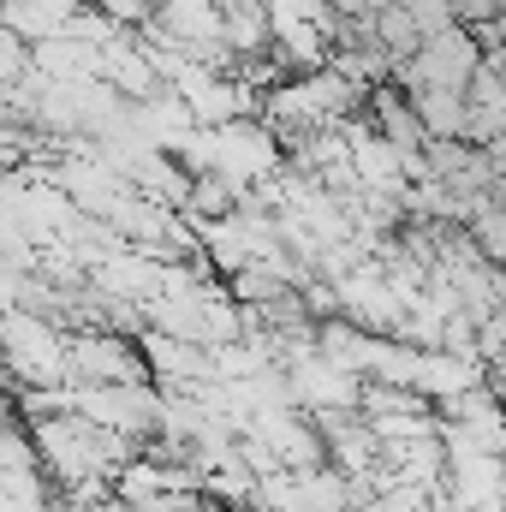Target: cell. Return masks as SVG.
<instances>
[{
  "instance_id": "1",
  "label": "cell",
  "mask_w": 506,
  "mask_h": 512,
  "mask_svg": "<svg viewBox=\"0 0 506 512\" xmlns=\"http://www.w3.org/2000/svg\"><path fill=\"white\" fill-rule=\"evenodd\" d=\"M0 376L18 387L66 382V328L42 322L30 310H6L0 316Z\"/></svg>"
},
{
  "instance_id": "4",
  "label": "cell",
  "mask_w": 506,
  "mask_h": 512,
  "mask_svg": "<svg viewBox=\"0 0 506 512\" xmlns=\"http://www.w3.org/2000/svg\"><path fill=\"white\" fill-rule=\"evenodd\" d=\"M376 36H381V48L393 54V60H405V54H417L423 48V30L411 24V12L399 6V0H387L376 12Z\"/></svg>"
},
{
  "instance_id": "5",
  "label": "cell",
  "mask_w": 506,
  "mask_h": 512,
  "mask_svg": "<svg viewBox=\"0 0 506 512\" xmlns=\"http://www.w3.org/2000/svg\"><path fill=\"white\" fill-rule=\"evenodd\" d=\"M399 6H405V12H411V24L423 30V42L459 24V12H453V0H399Z\"/></svg>"
},
{
  "instance_id": "2",
  "label": "cell",
  "mask_w": 506,
  "mask_h": 512,
  "mask_svg": "<svg viewBox=\"0 0 506 512\" xmlns=\"http://www.w3.org/2000/svg\"><path fill=\"white\" fill-rule=\"evenodd\" d=\"M477 72H483V42L471 36V24H453V30L429 36L417 54L393 60V84H399L405 96L423 90V84H435V90H465V96H471Z\"/></svg>"
},
{
  "instance_id": "3",
  "label": "cell",
  "mask_w": 506,
  "mask_h": 512,
  "mask_svg": "<svg viewBox=\"0 0 506 512\" xmlns=\"http://www.w3.org/2000/svg\"><path fill=\"white\" fill-rule=\"evenodd\" d=\"M411 108H417V120L429 137H465L471 131V96L465 90H435V84H423V90H411Z\"/></svg>"
}]
</instances>
